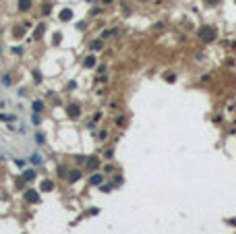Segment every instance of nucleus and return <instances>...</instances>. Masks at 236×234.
<instances>
[{
    "mask_svg": "<svg viewBox=\"0 0 236 234\" xmlns=\"http://www.w3.org/2000/svg\"><path fill=\"white\" fill-rule=\"evenodd\" d=\"M0 120H8V122H17L19 116L17 114H0Z\"/></svg>",
    "mask_w": 236,
    "mask_h": 234,
    "instance_id": "obj_6",
    "label": "nucleus"
},
{
    "mask_svg": "<svg viewBox=\"0 0 236 234\" xmlns=\"http://www.w3.org/2000/svg\"><path fill=\"white\" fill-rule=\"evenodd\" d=\"M31 162H33V164H42V155H37V153H35V155L31 157Z\"/></svg>",
    "mask_w": 236,
    "mask_h": 234,
    "instance_id": "obj_19",
    "label": "nucleus"
},
{
    "mask_svg": "<svg viewBox=\"0 0 236 234\" xmlns=\"http://www.w3.org/2000/svg\"><path fill=\"white\" fill-rule=\"evenodd\" d=\"M120 185H122V176H116L114 178V187H120Z\"/></svg>",
    "mask_w": 236,
    "mask_h": 234,
    "instance_id": "obj_23",
    "label": "nucleus"
},
{
    "mask_svg": "<svg viewBox=\"0 0 236 234\" xmlns=\"http://www.w3.org/2000/svg\"><path fill=\"white\" fill-rule=\"evenodd\" d=\"M33 77H35V81H42V75H40L37 71H33Z\"/></svg>",
    "mask_w": 236,
    "mask_h": 234,
    "instance_id": "obj_25",
    "label": "nucleus"
},
{
    "mask_svg": "<svg viewBox=\"0 0 236 234\" xmlns=\"http://www.w3.org/2000/svg\"><path fill=\"white\" fill-rule=\"evenodd\" d=\"M60 40H62V35H60V33H56V35H54V44H60Z\"/></svg>",
    "mask_w": 236,
    "mask_h": 234,
    "instance_id": "obj_24",
    "label": "nucleus"
},
{
    "mask_svg": "<svg viewBox=\"0 0 236 234\" xmlns=\"http://www.w3.org/2000/svg\"><path fill=\"white\" fill-rule=\"evenodd\" d=\"M66 112H68V116H71V118H79V114H81V108L75 104V106H68V110H66Z\"/></svg>",
    "mask_w": 236,
    "mask_h": 234,
    "instance_id": "obj_3",
    "label": "nucleus"
},
{
    "mask_svg": "<svg viewBox=\"0 0 236 234\" xmlns=\"http://www.w3.org/2000/svg\"><path fill=\"white\" fill-rule=\"evenodd\" d=\"M42 31H44V25H40V27L35 29V38H42Z\"/></svg>",
    "mask_w": 236,
    "mask_h": 234,
    "instance_id": "obj_21",
    "label": "nucleus"
},
{
    "mask_svg": "<svg viewBox=\"0 0 236 234\" xmlns=\"http://www.w3.org/2000/svg\"><path fill=\"white\" fill-rule=\"evenodd\" d=\"M42 188H44V191H52V188H54V185H52V180H44V185H42Z\"/></svg>",
    "mask_w": 236,
    "mask_h": 234,
    "instance_id": "obj_14",
    "label": "nucleus"
},
{
    "mask_svg": "<svg viewBox=\"0 0 236 234\" xmlns=\"http://www.w3.org/2000/svg\"><path fill=\"white\" fill-rule=\"evenodd\" d=\"M71 17H73V10H71V8H64V10L60 13V19H62V21H68Z\"/></svg>",
    "mask_w": 236,
    "mask_h": 234,
    "instance_id": "obj_9",
    "label": "nucleus"
},
{
    "mask_svg": "<svg viewBox=\"0 0 236 234\" xmlns=\"http://www.w3.org/2000/svg\"><path fill=\"white\" fill-rule=\"evenodd\" d=\"M19 8L21 10H29L31 8V0H19Z\"/></svg>",
    "mask_w": 236,
    "mask_h": 234,
    "instance_id": "obj_10",
    "label": "nucleus"
},
{
    "mask_svg": "<svg viewBox=\"0 0 236 234\" xmlns=\"http://www.w3.org/2000/svg\"><path fill=\"white\" fill-rule=\"evenodd\" d=\"M89 182H91L93 187H101V174H93V176L89 178Z\"/></svg>",
    "mask_w": 236,
    "mask_h": 234,
    "instance_id": "obj_7",
    "label": "nucleus"
},
{
    "mask_svg": "<svg viewBox=\"0 0 236 234\" xmlns=\"http://www.w3.org/2000/svg\"><path fill=\"white\" fill-rule=\"evenodd\" d=\"M87 166H89V170H95V168L99 166V162H97V157H89V160H87Z\"/></svg>",
    "mask_w": 236,
    "mask_h": 234,
    "instance_id": "obj_11",
    "label": "nucleus"
},
{
    "mask_svg": "<svg viewBox=\"0 0 236 234\" xmlns=\"http://www.w3.org/2000/svg\"><path fill=\"white\" fill-rule=\"evenodd\" d=\"M215 38H218V31H215V27H211V25H203V27L199 29V40H203L205 44L213 42Z\"/></svg>",
    "mask_w": 236,
    "mask_h": 234,
    "instance_id": "obj_1",
    "label": "nucleus"
},
{
    "mask_svg": "<svg viewBox=\"0 0 236 234\" xmlns=\"http://www.w3.org/2000/svg\"><path fill=\"white\" fill-rule=\"evenodd\" d=\"M15 164H17V166H19V168H25V166H27V162H25V160H17V162H15Z\"/></svg>",
    "mask_w": 236,
    "mask_h": 234,
    "instance_id": "obj_22",
    "label": "nucleus"
},
{
    "mask_svg": "<svg viewBox=\"0 0 236 234\" xmlns=\"http://www.w3.org/2000/svg\"><path fill=\"white\" fill-rule=\"evenodd\" d=\"M79 178H81V172H79V170H71V172H68V180H71V182H75V180H79Z\"/></svg>",
    "mask_w": 236,
    "mask_h": 234,
    "instance_id": "obj_8",
    "label": "nucleus"
},
{
    "mask_svg": "<svg viewBox=\"0 0 236 234\" xmlns=\"http://www.w3.org/2000/svg\"><path fill=\"white\" fill-rule=\"evenodd\" d=\"M40 120H42V118H40V114L35 112V114L31 116V122H33V124H40Z\"/></svg>",
    "mask_w": 236,
    "mask_h": 234,
    "instance_id": "obj_17",
    "label": "nucleus"
},
{
    "mask_svg": "<svg viewBox=\"0 0 236 234\" xmlns=\"http://www.w3.org/2000/svg\"><path fill=\"white\" fill-rule=\"evenodd\" d=\"M101 2H104V4H112L114 0H101Z\"/></svg>",
    "mask_w": 236,
    "mask_h": 234,
    "instance_id": "obj_26",
    "label": "nucleus"
},
{
    "mask_svg": "<svg viewBox=\"0 0 236 234\" xmlns=\"http://www.w3.org/2000/svg\"><path fill=\"white\" fill-rule=\"evenodd\" d=\"M42 110H44V102H33V112H37V114H40Z\"/></svg>",
    "mask_w": 236,
    "mask_h": 234,
    "instance_id": "obj_12",
    "label": "nucleus"
},
{
    "mask_svg": "<svg viewBox=\"0 0 236 234\" xmlns=\"http://www.w3.org/2000/svg\"><path fill=\"white\" fill-rule=\"evenodd\" d=\"M35 141H37V143L42 145V143H46V137H44L42 133H35Z\"/></svg>",
    "mask_w": 236,
    "mask_h": 234,
    "instance_id": "obj_16",
    "label": "nucleus"
},
{
    "mask_svg": "<svg viewBox=\"0 0 236 234\" xmlns=\"http://www.w3.org/2000/svg\"><path fill=\"white\" fill-rule=\"evenodd\" d=\"M33 178H35V172L33 170H25L23 176H21V182H27V180H33Z\"/></svg>",
    "mask_w": 236,
    "mask_h": 234,
    "instance_id": "obj_4",
    "label": "nucleus"
},
{
    "mask_svg": "<svg viewBox=\"0 0 236 234\" xmlns=\"http://www.w3.org/2000/svg\"><path fill=\"white\" fill-rule=\"evenodd\" d=\"M205 4H207V6H218L220 0H205Z\"/></svg>",
    "mask_w": 236,
    "mask_h": 234,
    "instance_id": "obj_20",
    "label": "nucleus"
},
{
    "mask_svg": "<svg viewBox=\"0 0 236 234\" xmlns=\"http://www.w3.org/2000/svg\"><path fill=\"white\" fill-rule=\"evenodd\" d=\"M83 66H85V68H93L95 66V56H87V58L83 60Z\"/></svg>",
    "mask_w": 236,
    "mask_h": 234,
    "instance_id": "obj_5",
    "label": "nucleus"
},
{
    "mask_svg": "<svg viewBox=\"0 0 236 234\" xmlns=\"http://www.w3.org/2000/svg\"><path fill=\"white\" fill-rule=\"evenodd\" d=\"M2 85H4V87H10V85H12V81H10L8 75H2Z\"/></svg>",
    "mask_w": 236,
    "mask_h": 234,
    "instance_id": "obj_13",
    "label": "nucleus"
},
{
    "mask_svg": "<svg viewBox=\"0 0 236 234\" xmlns=\"http://www.w3.org/2000/svg\"><path fill=\"white\" fill-rule=\"evenodd\" d=\"M25 199H27L29 203H37V201H40V193L31 188V191H27V193H25Z\"/></svg>",
    "mask_w": 236,
    "mask_h": 234,
    "instance_id": "obj_2",
    "label": "nucleus"
},
{
    "mask_svg": "<svg viewBox=\"0 0 236 234\" xmlns=\"http://www.w3.org/2000/svg\"><path fill=\"white\" fill-rule=\"evenodd\" d=\"M97 139H99V141L108 139V131H99V135H97Z\"/></svg>",
    "mask_w": 236,
    "mask_h": 234,
    "instance_id": "obj_18",
    "label": "nucleus"
},
{
    "mask_svg": "<svg viewBox=\"0 0 236 234\" xmlns=\"http://www.w3.org/2000/svg\"><path fill=\"white\" fill-rule=\"evenodd\" d=\"M141 2H147V0H141Z\"/></svg>",
    "mask_w": 236,
    "mask_h": 234,
    "instance_id": "obj_27",
    "label": "nucleus"
},
{
    "mask_svg": "<svg viewBox=\"0 0 236 234\" xmlns=\"http://www.w3.org/2000/svg\"><path fill=\"white\" fill-rule=\"evenodd\" d=\"M91 50H95V52H97V50H101V40H95L93 44H91Z\"/></svg>",
    "mask_w": 236,
    "mask_h": 234,
    "instance_id": "obj_15",
    "label": "nucleus"
}]
</instances>
